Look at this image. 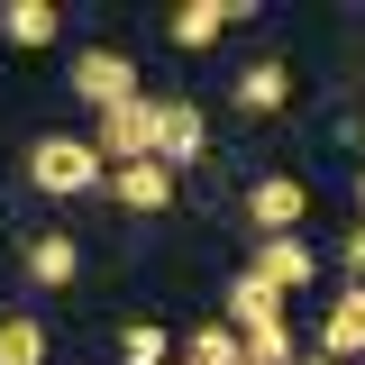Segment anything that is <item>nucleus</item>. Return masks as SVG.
Segmentation results:
<instances>
[{"instance_id": "10", "label": "nucleus", "mask_w": 365, "mask_h": 365, "mask_svg": "<svg viewBox=\"0 0 365 365\" xmlns=\"http://www.w3.org/2000/svg\"><path fill=\"white\" fill-rule=\"evenodd\" d=\"M237 19H247V0H182L174 19H165V37L201 55V46H220V28H237Z\"/></svg>"}, {"instance_id": "3", "label": "nucleus", "mask_w": 365, "mask_h": 365, "mask_svg": "<svg viewBox=\"0 0 365 365\" xmlns=\"http://www.w3.org/2000/svg\"><path fill=\"white\" fill-rule=\"evenodd\" d=\"M91 146H101V165H146V155H155V101L137 91V101H119V110H101Z\"/></svg>"}, {"instance_id": "15", "label": "nucleus", "mask_w": 365, "mask_h": 365, "mask_svg": "<svg viewBox=\"0 0 365 365\" xmlns=\"http://www.w3.org/2000/svg\"><path fill=\"white\" fill-rule=\"evenodd\" d=\"M0 365H46V329L28 311H0Z\"/></svg>"}, {"instance_id": "7", "label": "nucleus", "mask_w": 365, "mask_h": 365, "mask_svg": "<svg viewBox=\"0 0 365 365\" xmlns=\"http://www.w3.org/2000/svg\"><path fill=\"white\" fill-rule=\"evenodd\" d=\"M119 210H137V220H155V210H174V174L146 155V165H110V182H101Z\"/></svg>"}, {"instance_id": "17", "label": "nucleus", "mask_w": 365, "mask_h": 365, "mask_svg": "<svg viewBox=\"0 0 365 365\" xmlns=\"http://www.w3.org/2000/svg\"><path fill=\"white\" fill-rule=\"evenodd\" d=\"M338 256H347V274H356V283H365V220L347 228V247H338Z\"/></svg>"}, {"instance_id": "12", "label": "nucleus", "mask_w": 365, "mask_h": 365, "mask_svg": "<svg viewBox=\"0 0 365 365\" xmlns=\"http://www.w3.org/2000/svg\"><path fill=\"white\" fill-rule=\"evenodd\" d=\"M0 37L37 55V46H55V37H64V9H55V0H0Z\"/></svg>"}, {"instance_id": "8", "label": "nucleus", "mask_w": 365, "mask_h": 365, "mask_svg": "<svg viewBox=\"0 0 365 365\" xmlns=\"http://www.w3.org/2000/svg\"><path fill=\"white\" fill-rule=\"evenodd\" d=\"M237 110H247V119H283V110H292V64H283V55H256V64L237 73Z\"/></svg>"}, {"instance_id": "13", "label": "nucleus", "mask_w": 365, "mask_h": 365, "mask_svg": "<svg viewBox=\"0 0 365 365\" xmlns=\"http://www.w3.org/2000/svg\"><path fill=\"white\" fill-rule=\"evenodd\" d=\"M228 329H237V338H256V329H283V292H265L256 274H237V283H228Z\"/></svg>"}, {"instance_id": "5", "label": "nucleus", "mask_w": 365, "mask_h": 365, "mask_svg": "<svg viewBox=\"0 0 365 365\" xmlns=\"http://www.w3.org/2000/svg\"><path fill=\"white\" fill-rule=\"evenodd\" d=\"M247 274H256L265 292H302V283H319V247L302 228H292V237H256V265Z\"/></svg>"}, {"instance_id": "6", "label": "nucleus", "mask_w": 365, "mask_h": 365, "mask_svg": "<svg viewBox=\"0 0 365 365\" xmlns=\"http://www.w3.org/2000/svg\"><path fill=\"white\" fill-rule=\"evenodd\" d=\"M73 91L91 110H119V101H137V64L119 46H91V55H73Z\"/></svg>"}, {"instance_id": "4", "label": "nucleus", "mask_w": 365, "mask_h": 365, "mask_svg": "<svg viewBox=\"0 0 365 365\" xmlns=\"http://www.w3.org/2000/svg\"><path fill=\"white\" fill-rule=\"evenodd\" d=\"M201 155H210V119H201L192 101H155V165L182 182Z\"/></svg>"}, {"instance_id": "11", "label": "nucleus", "mask_w": 365, "mask_h": 365, "mask_svg": "<svg viewBox=\"0 0 365 365\" xmlns=\"http://www.w3.org/2000/svg\"><path fill=\"white\" fill-rule=\"evenodd\" d=\"M319 356H365V283H347L338 302H329V319H319Z\"/></svg>"}, {"instance_id": "14", "label": "nucleus", "mask_w": 365, "mask_h": 365, "mask_svg": "<svg viewBox=\"0 0 365 365\" xmlns=\"http://www.w3.org/2000/svg\"><path fill=\"white\" fill-rule=\"evenodd\" d=\"M182 365H247V347H237V329H228V319H210V329H192V338H182Z\"/></svg>"}, {"instance_id": "2", "label": "nucleus", "mask_w": 365, "mask_h": 365, "mask_svg": "<svg viewBox=\"0 0 365 365\" xmlns=\"http://www.w3.org/2000/svg\"><path fill=\"white\" fill-rule=\"evenodd\" d=\"M302 220H311V182L302 174H256L247 182V228L256 237H292Z\"/></svg>"}, {"instance_id": "16", "label": "nucleus", "mask_w": 365, "mask_h": 365, "mask_svg": "<svg viewBox=\"0 0 365 365\" xmlns=\"http://www.w3.org/2000/svg\"><path fill=\"white\" fill-rule=\"evenodd\" d=\"M119 365H174V338H165L155 319H128V329H119Z\"/></svg>"}, {"instance_id": "18", "label": "nucleus", "mask_w": 365, "mask_h": 365, "mask_svg": "<svg viewBox=\"0 0 365 365\" xmlns=\"http://www.w3.org/2000/svg\"><path fill=\"white\" fill-rule=\"evenodd\" d=\"M292 365H329V356H319V347H302V356H292Z\"/></svg>"}, {"instance_id": "9", "label": "nucleus", "mask_w": 365, "mask_h": 365, "mask_svg": "<svg viewBox=\"0 0 365 365\" xmlns=\"http://www.w3.org/2000/svg\"><path fill=\"white\" fill-rule=\"evenodd\" d=\"M19 265H28V283H37V292H64V283L83 274V247H73L64 228H37V237L19 247Z\"/></svg>"}, {"instance_id": "1", "label": "nucleus", "mask_w": 365, "mask_h": 365, "mask_svg": "<svg viewBox=\"0 0 365 365\" xmlns=\"http://www.w3.org/2000/svg\"><path fill=\"white\" fill-rule=\"evenodd\" d=\"M28 182H37L46 201H83V192L110 182V165H101L91 137H37V146H28Z\"/></svg>"}]
</instances>
